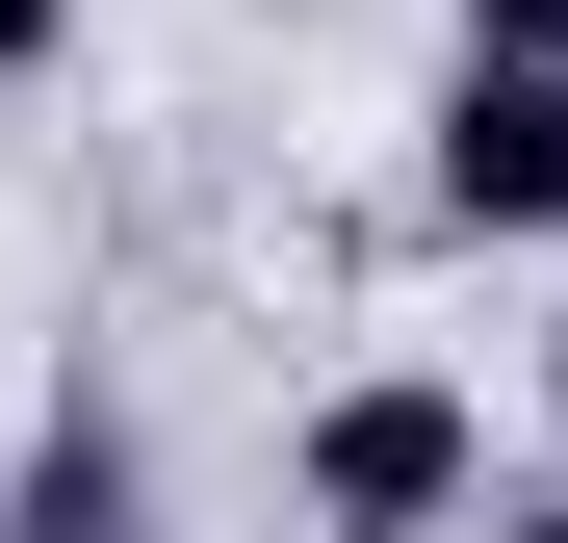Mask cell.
Segmentation results:
<instances>
[{"label":"cell","mask_w":568,"mask_h":543,"mask_svg":"<svg viewBox=\"0 0 568 543\" xmlns=\"http://www.w3.org/2000/svg\"><path fill=\"white\" fill-rule=\"evenodd\" d=\"M52 52H78V0H0V78H52Z\"/></svg>","instance_id":"obj_5"},{"label":"cell","mask_w":568,"mask_h":543,"mask_svg":"<svg viewBox=\"0 0 568 543\" xmlns=\"http://www.w3.org/2000/svg\"><path fill=\"white\" fill-rule=\"evenodd\" d=\"M439 208L465 233H568V78H491V52L439 78Z\"/></svg>","instance_id":"obj_2"},{"label":"cell","mask_w":568,"mask_h":543,"mask_svg":"<svg viewBox=\"0 0 568 543\" xmlns=\"http://www.w3.org/2000/svg\"><path fill=\"white\" fill-rule=\"evenodd\" d=\"M0 543H130V440H104V414H78V440H52V466H27V517H0Z\"/></svg>","instance_id":"obj_3"},{"label":"cell","mask_w":568,"mask_h":543,"mask_svg":"<svg viewBox=\"0 0 568 543\" xmlns=\"http://www.w3.org/2000/svg\"><path fill=\"white\" fill-rule=\"evenodd\" d=\"M465 543H568V492H517V517H465Z\"/></svg>","instance_id":"obj_6"},{"label":"cell","mask_w":568,"mask_h":543,"mask_svg":"<svg viewBox=\"0 0 568 543\" xmlns=\"http://www.w3.org/2000/svg\"><path fill=\"white\" fill-rule=\"evenodd\" d=\"M542 414H568V336H542Z\"/></svg>","instance_id":"obj_7"},{"label":"cell","mask_w":568,"mask_h":543,"mask_svg":"<svg viewBox=\"0 0 568 543\" xmlns=\"http://www.w3.org/2000/svg\"><path fill=\"white\" fill-rule=\"evenodd\" d=\"M284 517L311 543H465L491 517V414H465L439 362H362V389H311V440H284Z\"/></svg>","instance_id":"obj_1"},{"label":"cell","mask_w":568,"mask_h":543,"mask_svg":"<svg viewBox=\"0 0 568 543\" xmlns=\"http://www.w3.org/2000/svg\"><path fill=\"white\" fill-rule=\"evenodd\" d=\"M465 52H491V78H568V0H465Z\"/></svg>","instance_id":"obj_4"}]
</instances>
